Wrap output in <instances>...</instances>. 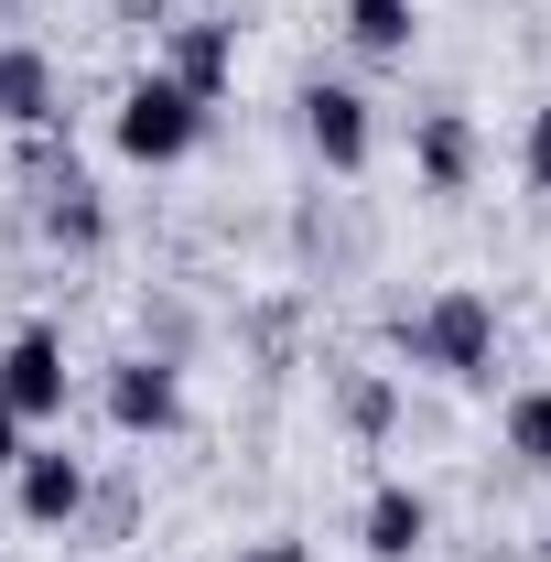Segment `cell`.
<instances>
[{
    "instance_id": "1",
    "label": "cell",
    "mask_w": 551,
    "mask_h": 562,
    "mask_svg": "<svg viewBox=\"0 0 551 562\" xmlns=\"http://www.w3.org/2000/svg\"><path fill=\"white\" fill-rule=\"evenodd\" d=\"M390 347L412 368H432V379H454V390H476V379H497V303L454 281V292H432L390 325Z\"/></svg>"
},
{
    "instance_id": "2",
    "label": "cell",
    "mask_w": 551,
    "mask_h": 562,
    "mask_svg": "<svg viewBox=\"0 0 551 562\" xmlns=\"http://www.w3.org/2000/svg\"><path fill=\"white\" fill-rule=\"evenodd\" d=\"M109 140H120V162H140V173H162V162H184L195 140H206V98L195 87H173V76L151 66L120 87V120H109Z\"/></svg>"
},
{
    "instance_id": "3",
    "label": "cell",
    "mask_w": 551,
    "mask_h": 562,
    "mask_svg": "<svg viewBox=\"0 0 551 562\" xmlns=\"http://www.w3.org/2000/svg\"><path fill=\"white\" fill-rule=\"evenodd\" d=\"M109 422H120L131 443L184 432V368H173V357H120V368H109Z\"/></svg>"
},
{
    "instance_id": "4",
    "label": "cell",
    "mask_w": 551,
    "mask_h": 562,
    "mask_svg": "<svg viewBox=\"0 0 551 562\" xmlns=\"http://www.w3.org/2000/svg\"><path fill=\"white\" fill-rule=\"evenodd\" d=\"M303 140H314V162H325V173H368L379 120H368V98H357L346 76H314V87H303Z\"/></svg>"
},
{
    "instance_id": "5",
    "label": "cell",
    "mask_w": 551,
    "mask_h": 562,
    "mask_svg": "<svg viewBox=\"0 0 551 562\" xmlns=\"http://www.w3.org/2000/svg\"><path fill=\"white\" fill-rule=\"evenodd\" d=\"M0 412L11 422H55L66 412V336L55 325H22L0 347Z\"/></svg>"
},
{
    "instance_id": "6",
    "label": "cell",
    "mask_w": 551,
    "mask_h": 562,
    "mask_svg": "<svg viewBox=\"0 0 551 562\" xmlns=\"http://www.w3.org/2000/svg\"><path fill=\"white\" fill-rule=\"evenodd\" d=\"M11 508H22L33 530H76V519H87V465H76L66 443H33V454L11 465Z\"/></svg>"
},
{
    "instance_id": "7",
    "label": "cell",
    "mask_w": 551,
    "mask_h": 562,
    "mask_svg": "<svg viewBox=\"0 0 551 562\" xmlns=\"http://www.w3.org/2000/svg\"><path fill=\"white\" fill-rule=\"evenodd\" d=\"M476 162H486V140L465 109H421L412 120V173H421V195H465L476 184Z\"/></svg>"
},
{
    "instance_id": "8",
    "label": "cell",
    "mask_w": 551,
    "mask_h": 562,
    "mask_svg": "<svg viewBox=\"0 0 551 562\" xmlns=\"http://www.w3.org/2000/svg\"><path fill=\"white\" fill-rule=\"evenodd\" d=\"M162 76L173 87H195V98H227V76H238V22H216V11H195L184 33H173V55H162Z\"/></svg>"
},
{
    "instance_id": "9",
    "label": "cell",
    "mask_w": 551,
    "mask_h": 562,
    "mask_svg": "<svg viewBox=\"0 0 551 562\" xmlns=\"http://www.w3.org/2000/svg\"><path fill=\"white\" fill-rule=\"evenodd\" d=\"M357 541H368L379 562H412L421 541H432V497L401 487V476H390V487H368V508H357Z\"/></svg>"
},
{
    "instance_id": "10",
    "label": "cell",
    "mask_w": 551,
    "mask_h": 562,
    "mask_svg": "<svg viewBox=\"0 0 551 562\" xmlns=\"http://www.w3.org/2000/svg\"><path fill=\"white\" fill-rule=\"evenodd\" d=\"M44 238L76 249V260H87V249H109V195H98L76 162H66V173H44Z\"/></svg>"
},
{
    "instance_id": "11",
    "label": "cell",
    "mask_w": 551,
    "mask_h": 562,
    "mask_svg": "<svg viewBox=\"0 0 551 562\" xmlns=\"http://www.w3.org/2000/svg\"><path fill=\"white\" fill-rule=\"evenodd\" d=\"M66 98H55V66L33 44H0V131H44Z\"/></svg>"
},
{
    "instance_id": "12",
    "label": "cell",
    "mask_w": 551,
    "mask_h": 562,
    "mask_svg": "<svg viewBox=\"0 0 551 562\" xmlns=\"http://www.w3.org/2000/svg\"><path fill=\"white\" fill-rule=\"evenodd\" d=\"M412 33H421V0H346V44H357L368 66L412 55Z\"/></svg>"
},
{
    "instance_id": "13",
    "label": "cell",
    "mask_w": 551,
    "mask_h": 562,
    "mask_svg": "<svg viewBox=\"0 0 551 562\" xmlns=\"http://www.w3.org/2000/svg\"><path fill=\"white\" fill-rule=\"evenodd\" d=\"M508 454H519L530 476H551V390H519V401H508Z\"/></svg>"
},
{
    "instance_id": "14",
    "label": "cell",
    "mask_w": 551,
    "mask_h": 562,
    "mask_svg": "<svg viewBox=\"0 0 551 562\" xmlns=\"http://www.w3.org/2000/svg\"><path fill=\"white\" fill-rule=\"evenodd\" d=\"M390 412H401V401H390V379H346V422H357L368 443L390 432Z\"/></svg>"
},
{
    "instance_id": "15",
    "label": "cell",
    "mask_w": 551,
    "mask_h": 562,
    "mask_svg": "<svg viewBox=\"0 0 551 562\" xmlns=\"http://www.w3.org/2000/svg\"><path fill=\"white\" fill-rule=\"evenodd\" d=\"M519 173H530V184L551 195V98L530 109V131H519Z\"/></svg>"
},
{
    "instance_id": "16",
    "label": "cell",
    "mask_w": 551,
    "mask_h": 562,
    "mask_svg": "<svg viewBox=\"0 0 551 562\" xmlns=\"http://www.w3.org/2000/svg\"><path fill=\"white\" fill-rule=\"evenodd\" d=\"M22 454H33V422H11V412H0V476H11Z\"/></svg>"
},
{
    "instance_id": "17",
    "label": "cell",
    "mask_w": 551,
    "mask_h": 562,
    "mask_svg": "<svg viewBox=\"0 0 551 562\" xmlns=\"http://www.w3.org/2000/svg\"><path fill=\"white\" fill-rule=\"evenodd\" d=\"M238 562H314V552H303V541H249Z\"/></svg>"
}]
</instances>
